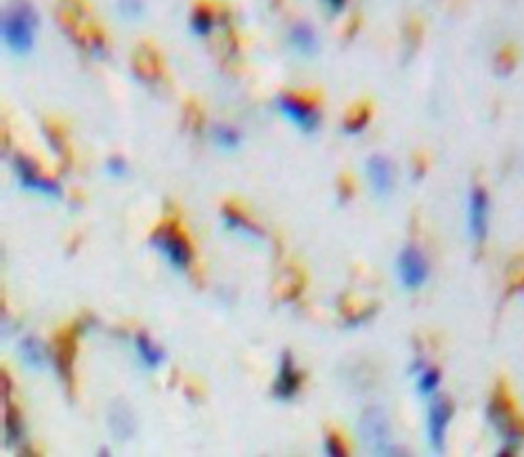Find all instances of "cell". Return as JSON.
<instances>
[{"label": "cell", "instance_id": "obj_1", "mask_svg": "<svg viewBox=\"0 0 524 457\" xmlns=\"http://www.w3.org/2000/svg\"><path fill=\"white\" fill-rule=\"evenodd\" d=\"M38 15L26 0H17L3 13V40L7 43L11 52L26 55L32 51L36 40Z\"/></svg>", "mask_w": 524, "mask_h": 457}, {"label": "cell", "instance_id": "obj_2", "mask_svg": "<svg viewBox=\"0 0 524 457\" xmlns=\"http://www.w3.org/2000/svg\"><path fill=\"white\" fill-rule=\"evenodd\" d=\"M60 20L63 28L69 32V36L78 44H83L91 52L103 51V36L91 23L89 11L80 0H61L60 3Z\"/></svg>", "mask_w": 524, "mask_h": 457}, {"label": "cell", "instance_id": "obj_3", "mask_svg": "<svg viewBox=\"0 0 524 457\" xmlns=\"http://www.w3.org/2000/svg\"><path fill=\"white\" fill-rule=\"evenodd\" d=\"M488 418L508 441L524 438V415L518 412L514 398H512L508 386L504 382L493 392L491 405H488Z\"/></svg>", "mask_w": 524, "mask_h": 457}, {"label": "cell", "instance_id": "obj_4", "mask_svg": "<svg viewBox=\"0 0 524 457\" xmlns=\"http://www.w3.org/2000/svg\"><path fill=\"white\" fill-rule=\"evenodd\" d=\"M151 245L160 250V254L177 269V271H185L191 265L194 259V252L183 233L179 231L177 225H162L157 231L151 236Z\"/></svg>", "mask_w": 524, "mask_h": 457}, {"label": "cell", "instance_id": "obj_5", "mask_svg": "<svg viewBox=\"0 0 524 457\" xmlns=\"http://www.w3.org/2000/svg\"><path fill=\"white\" fill-rule=\"evenodd\" d=\"M277 108L288 120H292L302 132H314L322 124V111L317 103L298 92H288L277 99Z\"/></svg>", "mask_w": 524, "mask_h": 457}, {"label": "cell", "instance_id": "obj_6", "mask_svg": "<svg viewBox=\"0 0 524 457\" xmlns=\"http://www.w3.org/2000/svg\"><path fill=\"white\" fill-rule=\"evenodd\" d=\"M361 437L367 447L374 451L376 455H390L388 451H393L390 445V430H388V420L380 409H369L361 418Z\"/></svg>", "mask_w": 524, "mask_h": 457}, {"label": "cell", "instance_id": "obj_7", "mask_svg": "<svg viewBox=\"0 0 524 457\" xmlns=\"http://www.w3.org/2000/svg\"><path fill=\"white\" fill-rule=\"evenodd\" d=\"M488 210H491V204H488V193L485 191V187H474L468 199V228L476 244H485L487 239Z\"/></svg>", "mask_w": 524, "mask_h": 457}, {"label": "cell", "instance_id": "obj_8", "mask_svg": "<svg viewBox=\"0 0 524 457\" xmlns=\"http://www.w3.org/2000/svg\"><path fill=\"white\" fill-rule=\"evenodd\" d=\"M399 279L407 290H417L428 279V262L416 248H405L399 256Z\"/></svg>", "mask_w": 524, "mask_h": 457}, {"label": "cell", "instance_id": "obj_9", "mask_svg": "<svg viewBox=\"0 0 524 457\" xmlns=\"http://www.w3.org/2000/svg\"><path fill=\"white\" fill-rule=\"evenodd\" d=\"M453 415V403L449 398H436L428 409V438L434 451L445 449V435Z\"/></svg>", "mask_w": 524, "mask_h": 457}, {"label": "cell", "instance_id": "obj_10", "mask_svg": "<svg viewBox=\"0 0 524 457\" xmlns=\"http://www.w3.org/2000/svg\"><path fill=\"white\" fill-rule=\"evenodd\" d=\"M15 172L20 177V183L26 187V189H32L40 193V196L46 197H60L61 196V187L55 183V180L43 177L38 172L36 166L28 160V157H17L15 160Z\"/></svg>", "mask_w": 524, "mask_h": 457}, {"label": "cell", "instance_id": "obj_11", "mask_svg": "<svg viewBox=\"0 0 524 457\" xmlns=\"http://www.w3.org/2000/svg\"><path fill=\"white\" fill-rule=\"evenodd\" d=\"M367 177H369L371 189H374L377 196H388L394 185L393 162L384 156H371L369 160H367Z\"/></svg>", "mask_w": 524, "mask_h": 457}, {"label": "cell", "instance_id": "obj_12", "mask_svg": "<svg viewBox=\"0 0 524 457\" xmlns=\"http://www.w3.org/2000/svg\"><path fill=\"white\" fill-rule=\"evenodd\" d=\"M300 384H302L300 372L294 367L292 357L285 353L282 359V365H279V376L275 380V386H273L275 397L282 398V401H288V398H292L296 392L300 390Z\"/></svg>", "mask_w": 524, "mask_h": 457}, {"label": "cell", "instance_id": "obj_13", "mask_svg": "<svg viewBox=\"0 0 524 457\" xmlns=\"http://www.w3.org/2000/svg\"><path fill=\"white\" fill-rule=\"evenodd\" d=\"M75 340H78V327H69L57 338V349H55V361L60 367L61 376L67 380L72 378V363H74V350H75Z\"/></svg>", "mask_w": 524, "mask_h": 457}, {"label": "cell", "instance_id": "obj_14", "mask_svg": "<svg viewBox=\"0 0 524 457\" xmlns=\"http://www.w3.org/2000/svg\"><path fill=\"white\" fill-rule=\"evenodd\" d=\"M107 418H109L107 424H109V428H112L115 438L132 437V432H135V426H137L135 415H132L131 407H128L124 401L114 403V405L109 407Z\"/></svg>", "mask_w": 524, "mask_h": 457}, {"label": "cell", "instance_id": "obj_15", "mask_svg": "<svg viewBox=\"0 0 524 457\" xmlns=\"http://www.w3.org/2000/svg\"><path fill=\"white\" fill-rule=\"evenodd\" d=\"M290 44L294 46L300 55H314L317 51V34L308 23H294L290 30Z\"/></svg>", "mask_w": 524, "mask_h": 457}, {"label": "cell", "instance_id": "obj_16", "mask_svg": "<svg viewBox=\"0 0 524 457\" xmlns=\"http://www.w3.org/2000/svg\"><path fill=\"white\" fill-rule=\"evenodd\" d=\"M135 347H137V353L141 357L145 365L149 369H155L162 365V361H164V353H162V349H157L151 340L145 336V333H139L135 338Z\"/></svg>", "mask_w": 524, "mask_h": 457}, {"label": "cell", "instance_id": "obj_17", "mask_svg": "<svg viewBox=\"0 0 524 457\" xmlns=\"http://www.w3.org/2000/svg\"><path fill=\"white\" fill-rule=\"evenodd\" d=\"M20 357H21V361L26 363V365L30 369H43L44 367L46 355H44L43 344H40L38 340H34V338L23 340V342L20 344Z\"/></svg>", "mask_w": 524, "mask_h": 457}, {"label": "cell", "instance_id": "obj_18", "mask_svg": "<svg viewBox=\"0 0 524 457\" xmlns=\"http://www.w3.org/2000/svg\"><path fill=\"white\" fill-rule=\"evenodd\" d=\"M369 118H371L369 105L359 103V105H354L351 111H348L342 128H345L346 134H359L367 124H369Z\"/></svg>", "mask_w": 524, "mask_h": 457}, {"label": "cell", "instance_id": "obj_19", "mask_svg": "<svg viewBox=\"0 0 524 457\" xmlns=\"http://www.w3.org/2000/svg\"><path fill=\"white\" fill-rule=\"evenodd\" d=\"M191 30L197 36H208L214 30V11L208 4H197L191 13Z\"/></svg>", "mask_w": 524, "mask_h": 457}, {"label": "cell", "instance_id": "obj_20", "mask_svg": "<svg viewBox=\"0 0 524 457\" xmlns=\"http://www.w3.org/2000/svg\"><path fill=\"white\" fill-rule=\"evenodd\" d=\"M518 60H520V55H518L516 46L504 44L502 49L497 51V55H495V72L499 76H510L516 69Z\"/></svg>", "mask_w": 524, "mask_h": 457}, {"label": "cell", "instance_id": "obj_21", "mask_svg": "<svg viewBox=\"0 0 524 457\" xmlns=\"http://www.w3.org/2000/svg\"><path fill=\"white\" fill-rule=\"evenodd\" d=\"M223 220L226 222V227L233 228V231H240L243 236H256V233H260L258 228H256L252 222H250L246 216H242L237 210H233L231 206H226L223 210Z\"/></svg>", "mask_w": 524, "mask_h": 457}, {"label": "cell", "instance_id": "obj_22", "mask_svg": "<svg viewBox=\"0 0 524 457\" xmlns=\"http://www.w3.org/2000/svg\"><path fill=\"white\" fill-rule=\"evenodd\" d=\"M157 72V61H155V52H151L147 49H141L137 52V74L141 76L143 80H154Z\"/></svg>", "mask_w": 524, "mask_h": 457}, {"label": "cell", "instance_id": "obj_23", "mask_svg": "<svg viewBox=\"0 0 524 457\" xmlns=\"http://www.w3.org/2000/svg\"><path fill=\"white\" fill-rule=\"evenodd\" d=\"M212 137H214V143H217L218 148L229 149V151L235 149L237 145H240V140H242L240 132H237L233 126H226V124L214 128V134H212Z\"/></svg>", "mask_w": 524, "mask_h": 457}, {"label": "cell", "instance_id": "obj_24", "mask_svg": "<svg viewBox=\"0 0 524 457\" xmlns=\"http://www.w3.org/2000/svg\"><path fill=\"white\" fill-rule=\"evenodd\" d=\"M508 290L512 292H522L524 290V256H518L510 262L508 269Z\"/></svg>", "mask_w": 524, "mask_h": 457}, {"label": "cell", "instance_id": "obj_25", "mask_svg": "<svg viewBox=\"0 0 524 457\" xmlns=\"http://www.w3.org/2000/svg\"><path fill=\"white\" fill-rule=\"evenodd\" d=\"M441 384V372L436 367H428L424 369L422 376L417 380V390L422 392V395H433V392L439 389Z\"/></svg>", "mask_w": 524, "mask_h": 457}, {"label": "cell", "instance_id": "obj_26", "mask_svg": "<svg viewBox=\"0 0 524 457\" xmlns=\"http://www.w3.org/2000/svg\"><path fill=\"white\" fill-rule=\"evenodd\" d=\"M4 424H7V435H9V443H13L20 438L21 435V424H20V413H17L15 407H11V403L7 401V415H4Z\"/></svg>", "mask_w": 524, "mask_h": 457}, {"label": "cell", "instance_id": "obj_27", "mask_svg": "<svg viewBox=\"0 0 524 457\" xmlns=\"http://www.w3.org/2000/svg\"><path fill=\"white\" fill-rule=\"evenodd\" d=\"M325 453L331 457L346 455V445L345 441H342V435H337V432H329L328 438H325Z\"/></svg>", "mask_w": 524, "mask_h": 457}, {"label": "cell", "instance_id": "obj_28", "mask_svg": "<svg viewBox=\"0 0 524 457\" xmlns=\"http://www.w3.org/2000/svg\"><path fill=\"white\" fill-rule=\"evenodd\" d=\"M120 13L126 20H137L143 13V3L141 0H120Z\"/></svg>", "mask_w": 524, "mask_h": 457}, {"label": "cell", "instance_id": "obj_29", "mask_svg": "<svg viewBox=\"0 0 524 457\" xmlns=\"http://www.w3.org/2000/svg\"><path fill=\"white\" fill-rule=\"evenodd\" d=\"M107 172L114 174V177H122V174L126 172V164L122 157H112V160L107 162Z\"/></svg>", "mask_w": 524, "mask_h": 457}, {"label": "cell", "instance_id": "obj_30", "mask_svg": "<svg viewBox=\"0 0 524 457\" xmlns=\"http://www.w3.org/2000/svg\"><path fill=\"white\" fill-rule=\"evenodd\" d=\"M325 4H328L331 13H340L346 7V0H325Z\"/></svg>", "mask_w": 524, "mask_h": 457}]
</instances>
